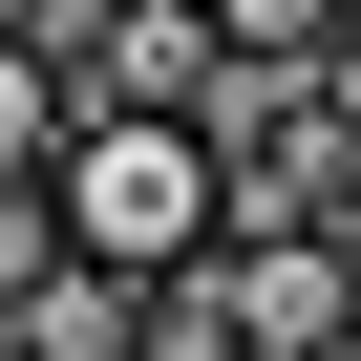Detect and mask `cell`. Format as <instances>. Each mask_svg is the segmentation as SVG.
<instances>
[{
    "mask_svg": "<svg viewBox=\"0 0 361 361\" xmlns=\"http://www.w3.org/2000/svg\"><path fill=\"white\" fill-rule=\"evenodd\" d=\"M43 192H64V255H106V276H149V298L234 255V170H213V128H128V106H85Z\"/></svg>",
    "mask_w": 361,
    "mask_h": 361,
    "instance_id": "obj_1",
    "label": "cell"
},
{
    "mask_svg": "<svg viewBox=\"0 0 361 361\" xmlns=\"http://www.w3.org/2000/svg\"><path fill=\"white\" fill-rule=\"evenodd\" d=\"M213 298H234V340H255V361H340V340H361V234H276V255H213Z\"/></svg>",
    "mask_w": 361,
    "mask_h": 361,
    "instance_id": "obj_2",
    "label": "cell"
},
{
    "mask_svg": "<svg viewBox=\"0 0 361 361\" xmlns=\"http://www.w3.org/2000/svg\"><path fill=\"white\" fill-rule=\"evenodd\" d=\"M213 64H234V43H213V0H128L64 85H85V106H128V128H192V106H213Z\"/></svg>",
    "mask_w": 361,
    "mask_h": 361,
    "instance_id": "obj_3",
    "label": "cell"
},
{
    "mask_svg": "<svg viewBox=\"0 0 361 361\" xmlns=\"http://www.w3.org/2000/svg\"><path fill=\"white\" fill-rule=\"evenodd\" d=\"M64 128H85V85H64L43 43H0V192H43V170H64Z\"/></svg>",
    "mask_w": 361,
    "mask_h": 361,
    "instance_id": "obj_4",
    "label": "cell"
},
{
    "mask_svg": "<svg viewBox=\"0 0 361 361\" xmlns=\"http://www.w3.org/2000/svg\"><path fill=\"white\" fill-rule=\"evenodd\" d=\"M213 43H234V64H340L361 0H213Z\"/></svg>",
    "mask_w": 361,
    "mask_h": 361,
    "instance_id": "obj_5",
    "label": "cell"
},
{
    "mask_svg": "<svg viewBox=\"0 0 361 361\" xmlns=\"http://www.w3.org/2000/svg\"><path fill=\"white\" fill-rule=\"evenodd\" d=\"M64 276V192H0V298H43Z\"/></svg>",
    "mask_w": 361,
    "mask_h": 361,
    "instance_id": "obj_6",
    "label": "cell"
},
{
    "mask_svg": "<svg viewBox=\"0 0 361 361\" xmlns=\"http://www.w3.org/2000/svg\"><path fill=\"white\" fill-rule=\"evenodd\" d=\"M0 43H43V0H0Z\"/></svg>",
    "mask_w": 361,
    "mask_h": 361,
    "instance_id": "obj_7",
    "label": "cell"
}]
</instances>
